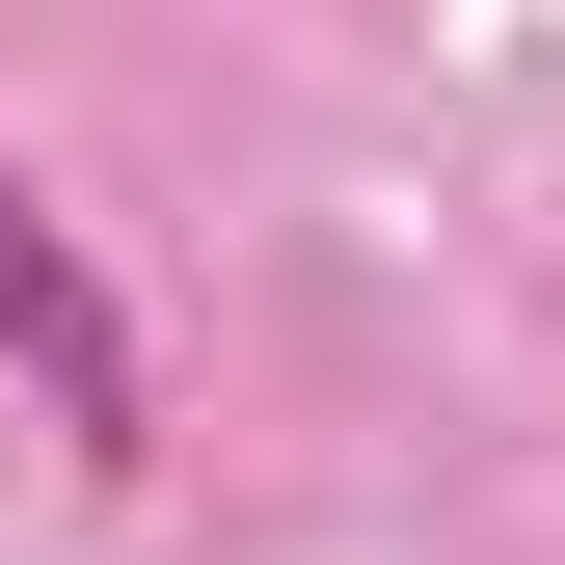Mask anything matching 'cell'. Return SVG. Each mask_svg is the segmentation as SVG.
Returning <instances> with one entry per match:
<instances>
[{"instance_id": "obj_1", "label": "cell", "mask_w": 565, "mask_h": 565, "mask_svg": "<svg viewBox=\"0 0 565 565\" xmlns=\"http://www.w3.org/2000/svg\"><path fill=\"white\" fill-rule=\"evenodd\" d=\"M0 350H28V404H54L82 458H135V431H162V377H135V323H108V269L54 243V189H28V162H0Z\"/></svg>"}]
</instances>
